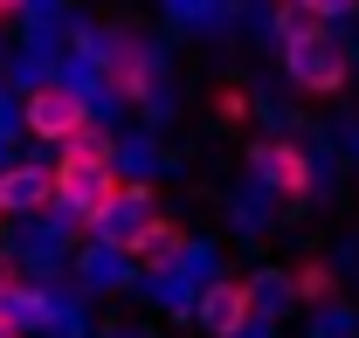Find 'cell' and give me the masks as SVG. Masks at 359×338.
<instances>
[{
  "mask_svg": "<svg viewBox=\"0 0 359 338\" xmlns=\"http://www.w3.org/2000/svg\"><path fill=\"white\" fill-rule=\"evenodd\" d=\"M111 138L90 125L76 131L69 145H62V159H55V187H62V208L76 214L83 228H111V214H118V201H125V180L111 173Z\"/></svg>",
  "mask_w": 359,
  "mask_h": 338,
  "instance_id": "cell-1",
  "label": "cell"
},
{
  "mask_svg": "<svg viewBox=\"0 0 359 338\" xmlns=\"http://www.w3.org/2000/svg\"><path fill=\"white\" fill-rule=\"evenodd\" d=\"M21 125L48 145H69L76 131H90V97L76 83H35L28 104H21Z\"/></svg>",
  "mask_w": 359,
  "mask_h": 338,
  "instance_id": "cell-2",
  "label": "cell"
},
{
  "mask_svg": "<svg viewBox=\"0 0 359 338\" xmlns=\"http://www.w3.org/2000/svg\"><path fill=\"white\" fill-rule=\"evenodd\" d=\"M283 69H290V83H297V90L332 97V90H346V76H353V55L332 42V35H311V42H290V48H283Z\"/></svg>",
  "mask_w": 359,
  "mask_h": 338,
  "instance_id": "cell-3",
  "label": "cell"
},
{
  "mask_svg": "<svg viewBox=\"0 0 359 338\" xmlns=\"http://www.w3.org/2000/svg\"><path fill=\"white\" fill-rule=\"evenodd\" d=\"M256 180L263 187H276L283 201H304L311 194V180H318V166H311V152L304 145H290V138H269V145H256Z\"/></svg>",
  "mask_w": 359,
  "mask_h": 338,
  "instance_id": "cell-4",
  "label": "cell"
},
{
  "mask_svg": "<svg viewBox=\"0 0 359 338\" xmlns=\"http://www.w3.org/2000/svg\"><path fill=\"white\" fill-rule=\"evenodd\" d=\"M201 325L215 338H235L256 325V283H242V276H215L208 290H201Z\"/></svg>",
  "mask_w": 359,
  "mask_h": 338,
  "instance_id": "cell-5",
  "label": "cell"
},
{
  "mask_svg": "<svg viewBox=\"0 0 359 338\" xmlns=\"http://www.w3.org/2000/svg\"><path fill=\"white\" fill-rule=\"evenodd\" d=\"M48 201H62L55 166H28V159L0 166V208H7V214H42Z\"/></svg>",
  "mask_w": 359,
  "mask_h": 338,
  "instance_id": "cell-6",
  "label": "cell"
},
{
  "mask_svg": "<svg viewBox=\"0 0 359 338\" xmlns=\"http://www.w3.org/2000/svg\"><path fill=\"white\" fill-rule=\"evenodd\" d=\"M104 90L125 97V104H152V55H145L138 42L104 48Z\"/></svg>",
  "mask_w": 359,
  "mask_h": 338,
  "instance_id": "cell-7",
  "label": "cell"
},
{
  "mask_svg": "<svg viewBox=\"0 0 359 338\" xmlns=\"http://www.w3.org/2000/svg\"><path fill=\"white\" fill-rule=\"evenodd\" d=\"M173 255H187V228H180L173 214H152V221L138 228V242H132V262L138 269H166Z\"/></svg>",
  "mask_w": 359,
  "mask_h": 338,
  "instance_id": "cell-8",
  "label": "cell"
},
{
  "mask_svg": "<svg viewBox=\"0 0 359 338\" xmlns=\"http://www.w3.org/2000/svg\"><path fill=\"white\" fill-rule=\"evenodd\" d=\"M297 297H332V269L325 262H304L297 269Z\"/></svg>",
  "mask_w": 359,
  "mask_h": 338,
  "instance_id": "cell-9",
  "label": "cell"
},
{
  "mask_svg": "<svg viewBox=\"0 0 359 338\" xmlns=\"http://www.w3.org/2000/svg\"><path fill=\"white\" fill-rule=\"evenodd\" d=\"M215 111H222L228 125H235V118H249V90H222V104H215Z\"/></svg>",
  "mask_w": 359,
  "mask_h": 338,
  "instance_id": "cell-10",
  "label": "cell"
},
{
  "mask_svg": "<svg viewBox=\"0 0 359 338\" xmlns=\"http://www.w3.org/2000/svg\"><path fill=\"white\" fill-rule=\"evenodd\" d=\"M28 290V283H21V276H14V262H0V304H14V297Z\"/></svg>",
  "mask_w": 359,
  "mask_h": 338,
  "instance_id": "cell-11",
  "label": "cell"
},
{
  "mask_svg": "<svg viewBox=\"0 0 359 338\" xmlns=\"http://www.w3.org/2000/svg\"><path fill=\"white\" fill-rule=\"evenodd\" d=\"M304 7H311V14H325V21H339V14H353L359 0H304Z\"/></svg>",
  "mask_w": 359,
  "mask_h": 338,
  "instance_id": "cell-12",
  "label": "cell"
},
{
  "mask_svg": "<svg viewBox=\"0 0 359 338\" xmlns=\"http://www.w3.org/2000/svg\"><path fill=\"white\" fill-rule=\"evenodd\" d=\"M0 338H21V318H14L7 304H0Z\"/></svg>",
  "mask_w": 359,
  "mask_h": 338,
  "instance_id": "cell-13",
  "label": "cell"
},
{
  "mask_svg": "<svg viewBox=\"0 0 359 338\" xmlns=\"http://www.w3.org/2000/svg\"><path fill=\"white\" fill-rule=\"evenodd\" d=\"M21 7H28V0H0V21H7V14H21Z\"/></svg>",
  "mask_w": 359,
  "mask_h": 338,
  "instance_id": "cell-14",
  "label": "cell"
},
{
  "mask_svg": "<svg viewBox=\"0 0 359 338\" xmlns=\"http://www.w3.org/2000/svg\"><path fill=\"white\" fill-rule=\"evenodd\" d=\"M0 221H7V208H0Z\"/></svg>",
  "mask_w": 359,
  "mask_h": 338,
  "instance_id": "cell-15",
  "label": "cell"
}]
</instances>
